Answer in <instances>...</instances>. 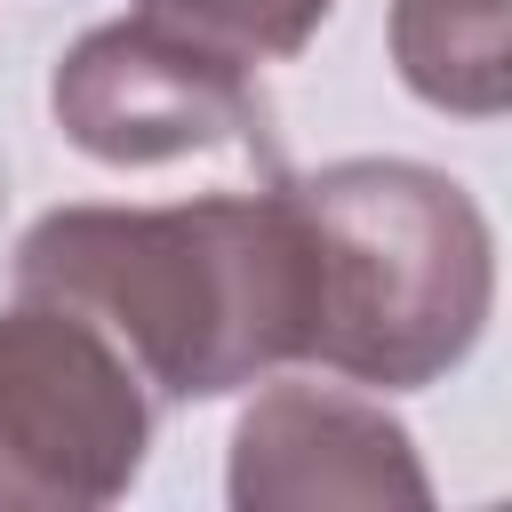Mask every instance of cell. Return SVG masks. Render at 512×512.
I'll use <instances>...</instances> for the list:
<instances>
[{"instance_id": "6da1fadb", "label": "cell", "mask_w": 512, "mask_h": 512, "mask_svg": "<svg viewBox=\"0 0 512 512\" xmlns=\"http://www.w3.org/2000/svg\"><path fill=\"white\" fill-rule=\"evenodd\" d=\"M16 296L96 320L168 400L240 392L312 360L320 272L288 184L176 208H56L16 248Z\"/></svg>"}, {"instance_id": "7a4b0ae2", "label": "cell", "mask_w": 512, "mask_h": 512, "mask_svg": "<svg viewBox=\"0 0 512 512\" xmlns=\"http://www.w3.org/2000/svg\"><path fill=\"white\" fill-rule=\"evenodd\" d=\"M288 200L304 208L320 272V320H312L320 368L416 392L480 344L496 296V248L456 176L416 160H336L288 176Z\"/></svg>"}, {"instance_id": "3957f363", "label": "cell", "mask_w": 512, "mask_h": 512, "mask_svg": "<svg viewBox=\"0 0 512 512\" xmlns=\"http://www.w3.org/2000/svg\"><path fill=\"white\" fill-rule=\"evenodd\" d=\"M152 440V400L128 352L48 304L0 312V504H112Z\"/></svg>"}, {"instance_id": "277c9868", "label": "cell", "mask_w": 512, "mask_h": 512, "mask_svg": "<svg viewBox=\"0 0 512 512\" xmlns=\"http://www.w3.org/2000/svg\"><path fill=\"white\" fill-rule=\"evenodd\" d=\"M56 128L104 168H160L192 152H264V96L248 64L152 8L96 24L48 80Z\"/></svg>"}, {"instance_id": "5b68a950", "label": "cell", "mask_w": 512, "mask_h": 512, "mask_svg": "<svg viewBox=\"0 0 512 512\" xmlns=\"http://www.w3.org/2000/svg\"><path fill=\"white\" fill-rule=\"evenodd\" d=\"M432 480L408 456V432L320 384H272L232 432V504L240 512H328V504H424Z\"/></svg>"}, {"instance_id": "8992f818", "label": "cell", "mask_w": 512, "mask_h": 512, "mask_svg": "<svg viewBox=\"0 0 512 512\" xmlns=\"http://www.w3.org/2000/svg\"><path fill=\"white\" fill-rule=\"evenodd\" d=\"M392 56L424 104L472 112V120L504 112V88H512L504 0H400L392 8Z\"/></svg>"}, {"instance_id": "52a82bcc", "label": "cell", "mask_w": 512, "mask_h": 512, "mask_svg": "<svg viewBox=\"0 0 512 512\" xmlns=\"http://www.w3.org/2000/svg\"><path fill=\"white\" fill-rule=\"evenodd\" d=\"M144 8L216 40V48H232L240 64H264V56H296L336 0H144Z\"/></svg>"}]
</instances>
